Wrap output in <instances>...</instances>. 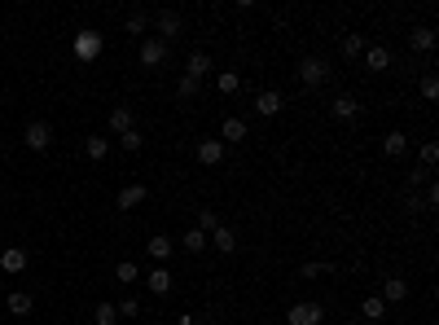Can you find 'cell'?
<instances>
[{
	"mask_svg": "<svg viewBox=\"0 0 439 325\" xmlns=\"http://www.w3.org/2000/svg\"><path fill=\"white\" fill-rule=\"evenodd\" d=\"M330 115H334L338 123H351L356 115H361V102H356L351 92H338V97H334V106H330Z\"/></svg>",
	"mask_w": 439,
	"mask_h": 325,
	"instance_id": "cell-10",
	"label": "cell"
},
{
	"mask_svg": "<svg viewBox=\"0 0 439 325\" xmlns=\"http://www.w3.org/2000/svg\"><path fill=\"white\" fill-rule=\"evenodd\" d=\"M281 106H286V97L277 92V88H264L255 97V115H264V119H272V115H281Z\"/></svg>",
	"mask_w": 439,
	"mask_h": 325,
	"instance_id": "cell-8",
	"label": "cell"
},
{
	"mask_svg": "<svg viewBox=\"0 0 439 325\" xmlns=\"http://www.w3.org/2000/svg\"><path fill=\"white\" fill-rule=\"evenodd\" d=\"M299 75H303V84H307V88H321V84H325V79H330L334 71H330V62H325V57H303Z\"/></svg>",
	"mask_w": 439,
	"mask_h": 325,
	"instance_id": "cell-4",
	"label": "cell"
},
{
	"mask_svg": "<svg viewBox=\"0 0 439 325\" xmlns=\"http://www.w3.org/2000/svg\"><path fill=\"white\" fill-rule=\"evenodd\" d=\"M141 145H145V137L137 132V127H132V132H123V137H119V150H127V154H137Z\"/></svg>",
	"mask_w": 439,
	"mask_h": 325,
	"instance_id": "cell-32",
	"label": "cell"
},
{
	"mask_svg": "<svg viewBox=\"0 0 439 325\" xmlns=\"http://www.w3.org/2000/svg\"><path fill=\"white\" fill-rule=\"evenodd\" d=\"M246 137H251V123L242 119V115H229V119L220 123V141L224 145H237V141H246Z\"/></svg>",
	"mask_w": 439,
	"mask_h": 325,
	"instance_id": "cell-7",
	"label": "cell"
},
{
	"mask_svg": "<svg viewBox=\"0 0 439 325\" xmlns=\"http://www.w3.org/2000/svg\"><path fill=\"white\" fill-rule=\"evenodd\" d=\"M154 27H158V40H162V44H172V40L185 31V18H181L176 9H162L158 18H154Z\"/></svg>",
	"mask_w": 439,
	"mask_h": 325,
	"instance_id": "cell-5",
	"label": "cell"
},
{
	"mask_svg": "<svg viewBox=\"0 0 439 325\" xmlns=\"http://www.w3.org/2000/svg\"><path fill=\"white\" fill-rule=\"evenodd\" d=\"M421 97H426V102H435V97H439V75L435 71L421 75Z\"/></svg>",
	"mask_w": 439,
	"mask_h": 325,
	"instance_id": "cell-31",
	"label": "cell"
},
{
	"mask_svg": "<svg viewBox=\"0 0 439 325\" xmlns=\"http://www.w3.org/2000/svg\"><path fill=\"white\" fill-rule=\"evenodd\" d=\"M211 71H216V67H211L207 53H189V62H185V79H193V84L202 88V79H207Z\"/></svg>",
	"mask_w": 439,
	"mask_h": 325,
	"instance_id": "cell-13",
	"label": "cell"
},
{
	"mask_svg": "<svg viewBox=\"0 0 439 325\" xmlns=\"http://www.w3.org/2000/svg\"><path fill=\"white\" fill-rule=\"evenodd\" d=\"M378 299H382V303H400V299H409V282L391 272V277L382 282V295H378Z\"/></svg>",
	"mask_w": 439,
	"mask_h": 325,
	"instance_id": "cell-19",
	"label": "cell"
},
{
	"mask_svg": "<svg viewBox=\"0 0 439 325\" xmlns=\"http://www.w3.org/2000/svg\"><path fill=\"white\" fill-rule=\"evenodd\" d=\"M115 282H123V286L141 282V268H137V259H123V264H115Z\"/></svg>",
	"mask_w": 439,
	"mask_h": 325,
	"instance_id": "cell-25",
	"label": "cell"
},
{
	"mask_svg": "<svg viewBox=\"0 0 439 325\" xmlns=\"http://www.w3.org/2000/svg\"><path fill=\"white\" fill-rule=\"evenodd\" d=\"M193 154H198V162H202V167H220V162H224V141H211V137H202Z\"/></svg>",
	"mask_w": 439,
	"mask_h": 325,
	"instance_id": "cell-9",
	"label": "cell"
},
{
	"mask_svg": "<svg viewBox=\"0 0 439 325\" xmlns=\"http://www.w3.org/2000/svg\"><path fill=\"white\" fill-rule=\"evenodd\" d=\"M22 141H27V150L44 154L48 145H53V123H44V119H31V123L22 127Z\"/></svg>",
	"mask_w": 439,
	"mask_h": 325,
	"instance_id": "cell-3",
	"label": "cell"
},
{
	"mask_svg": "<svg viewBox=\"0 0 439 325\" xmlns=\"http://www.w3.org/2000/svg\"><path fill=\"white\" fill-rule=\"evenodd\" d=\"M365 67L369 71H386V67H391V48H386V44H365Z\"/></svg>",
	"mask_w": 439,
	"mask_h": 325,
	"instance_id": "cell-16",
	"label": "cell"
},
{
	"mask_svg": "<svg viewBox=\"0 0 439 325\" xmlns=\"http://www.w3.org/2000/svg\"><path fill=\"white\" fill-rule=\"evenodd\" d=\"M0 268H5V272H22V268H27V251H22V247L0 251Z\"/></svg>",
	"mask_w": 439,
	"mask_h": 325,
	"instance_id": "cell-22",
	"label": "cell"
},
{
	"mask_svg": "<svg viewBox=\"0 0 439 325\" xmlns=\"http://www.w3.org/2000/svg\"><path fill=\"white\" fill-rule=\"evenodd\" d=\"M92 321H97V325H115V321H119V312H115V303H97V312H92Z\"/></svg>",
	"mask_w": 439,
	"mask_h": 325,
	"instance_id": "cell-30",
	"label": "cell"
},
{
	"mask_svg": "<svg viewBox=\"0 0 439 325\" xmlns=\"http://www.w3.org/2000/svg\"><path fill=\"white\" fill-rule=\"evenodd\" d=\"M162 62H167V44H162L158 36H145L141 40V67H162Z\"/></svg>",
	"mask_w": 439,
	"mask_h": 325,
	"instance_id": "cell-6",
	"label": "cell"
},
{
	"mask_svg": "<svg viewBox=\"0 0 439 325\" xmlns=\"http://www.w3.org/2000/svg\"><path fill=\"white\" fill-rule=\"evenodd\" d=\"M220 224H224V220L216 216V211H211V207H202V211H198V224H193V229H202V233H211V229H220Z\"/></svg>",
	"mask_w": 439,
	"mask_h": 325,
	"instance_id": "cell-28",
	"label": "cell"
},
{
	"mask_svg": "<svg viewBox=\"0 0 439 325\" xmlns=\"http://www.w3.org/2000/svg\"><path fill=\"white\" fill-rule=\"evenodd\" d=\"M145 251H150L154 264H167V259L176 255V242H172V237H162V233H154L150 242H145Z\"/></svg>",
	"mask_w": 439,
	"mask_h": 325,
	"instance_id": "cell-15",
	"label": "cell"
},
{
	"mask_svg": "<svg viewBox=\"0 0 439 325\" xmlns=\"http://www.w3.org/2000/svg\"><path fill=\"white\" fill-rule=\"evenodd\" d=\"M216 88H220L224 97H233V92L242 88V75H237V71H220V75H216Z\"/></svg>",
	"mask_w": 439,
	"mask_h": 325,
	"instance_id": "cell-26",
	"label": "cell"
},
{
	"mask_svg": "<svg viewBox=\"0 0 439 325\" xmlns=\"http://www.w3.org/2000/svg\"><path fill=\"white\" fill-rule=\"evenodd\" d=\"M145 286H150V295H158V299H167L172 295V268L167 264H158L150 277H145Z\"/></svg>",
	"mask_w": 439,
	"mask_h": 325,
	"instance_id": "cell-14",
	"label": "cell"
},
{
	"mask_svg": "<svg viewBox=\"0 0 439 325\" xmlns=\"http://www.w3.org/2000/svg\"><path fill=\"white\" fill-rule=\"evenodd\" d=\"M361 53H365V36H356V31L343 36V57H361Z\"/></svg>",
	"mask_w": 439,
	"mask_h": 325,
	"instance_id": "cell-29",
	"label": "cell"
},
{
	"mask_svg": "<svg viewBox=\"0 0 439 325\" xmlns=\"http://www.w3.org/2000/svg\"><path fill=\"white\" fill-rule=\"evenodd\" d=\"M84 154H88L92 162H102V158L110 154V141H106V137H88V141H84Z\"/></svg>",
	"mask_w": 439,
	"mask_h": 325,
	"instance_id": "cell-27",
	"label": "cell"
},
{
	"mask_svg": "<svg viewBox=\"0 0 439 325\" xmlns=\"http://www.w3.org/2000/svg\"><path fill=\"white\" fill-rule=\"evenodd\" d=\"M176 325H202V321H198V317H189V312H185V317H176Z\"/></svg>",
	"mask_w": 439,
	"mask_h": 325,
	"instance_id": "cell-38",
	"label": "cell"
},
{
	"mask_svg": "<svg viewBox=\"0 0 439 325\" xmlns=\"http://www.w3.org/2000/svg\"><path fill=\"white\" fill-rule=\"evenodd\" d=\"M286 325H325V303H316V299H299V303H290Z\"/></svg>",
	"mask_w": 439,
	"mask_h": 325,
	"instance_id": "cell-1",
	"label": "cell"
},
{
	"mask_svg": "<svg viewBox=\"0 0 439 325\" xmlns=\"http://www.w3.org/2000/svg\"><path fill=\"white\" fill-rule=\"evenodd\" d=\"M145 31H150V13H132L127 18V36H145Z\"/></svg>",
	"mask_w": 439,
	"mask_h": 325,
	"instance_id": "cell-33",
	"label": "cell"
},
{
	"mask_svg": "<svg viewBox=\"0 0 439 325\" xmlns=\"http://www.w3.org/2000/svg\"><path fill=\"white\" fill-rule=\"evenodd\" d=\"M330 272V264H321V259H307L303 264V277H325Z\"/></svg>",
	"mask_w": 439,
	"mask_h": 325,
	"instance_id": "cell-37",
	"label": "cell"
},
{
	"mask_svg": "<svg viewBox=\"0 0 439 325\" xmlns=\"http://www.w3.org/2000/svg\"><path fill=\"white\" fill-rule=\"evenodd\" d=\"M176 97H181V102H193V97H198V84L181 75V84H176Z\"/></svg>",
	"mask_w": 439,
	"mask_h": 325,
	"instance_id": "cell-35",
	"label": "cell"
},
{
	"mask_svg": "<svg viewBox=\"0 0 439 325\" xmlns=\"http://www.w3.org/2000/svg\"><path fill=\"white\" fill-rule=\"evenodd\" d=\"M255 325H268V321H255Z\"/></svg>",
	"mask_w": 439,
	"mask_h": 325,
	"instance_id": "cell-39",
	"label": "cell"
},
{
	"mask_svg": "<svg viewBox=\"0 0 439 325\" xmlns=\"http://www.w3.org/2000/svg\"><path fill=\"white\" fill-rule=\"evenodd\" d=\"M207 242H211V251H220V255H233V251H237V233L229 229V224L211 229V233H207Z\"/></svg>",
	"mask_w": 439,
	"mask_h": 325,
	"instance_id": "cell-12",
	"label": "cell"
},
{
	"mask_svg": "<svg viewBox=\"0 0 439 325\" xmlns=\"http://www.w3.org/2000/svg\"><path fill=\"white\" fill-rule=\"evenodd\" d=\"M145 198H150V189H145V185H137V181H132V185H123V189H119V198H115V207H119V211H137V207H141Z\"/></svg>",
	"mask_w": 439,
	"mask_h": 325,
	"instance_id": "cell-11",
	"label": "cell"
},
{
	"mask_svg": "<svg viewBox=\"0 0 439 325\" xmlns=\"http://www.w3.org/2000/svg\"><path fill=\"white\" fill-rule=\"evenodd\" d=\"M5 307H9V317H31L36 312V299H31L27 290H13V295L5 299Z\"/></svg>",
	"mask_w": 439,
	"mask_h": 325,
	"instance_id": "cell-20",
	"label": "cell"
},
{
	"mask_svg": "<svg viewBox=\"0 0 439 325\" xmlns=\"http://www.w3.org/2000/svg\"><path fill=\"white\" fill-rule=\"evenodd\" d=\"M71 48H75V57H79V62H97V57H102V48H106V40L97 36L92 27H84V31H75Z\"/></svg>",
	"mask_w": 439,
	"mask_h": 325,
	"instance_id": "cell-2",
	"label": "cell"
},
{
	"mask_svg": "<svg viewBox=\"0 0 439 325\" xmlns=\"http://www.w3.org/2000/svg\"><path fill=\"white\" fill-rule=\"evenodd\" d=\"M382 154L386 158H404V154H409V132H400V127H396V132H386L382 137Z\"/></svg>",
	"mask_w": 439,
	"mask_h": 325,
	"instance_id": "cell-18",
	"label": "cell"
},
{
	"mask_svg": "<svg viewBox=\"0 0 439 325\" xmlns=\"http://www.w3.org/2000/svg\"><path fill=\"white\" fill-rule=\"evenodd\" d=\"M435 162H439V145H435V141H426V145H421V167L431 172Z\"/></svg>",
	"mask_w": 439,
	"mask_h": 325,
	"instance_id": "cell-34",
	"label": "cell"
},
{
	"mask_svg": "<svg viewBox=\"0 0 439 325\" xmlns=\"http://www.w3.org/2000/svg\"><path fill=\"white\" fill-rule=\"evenodd\" d=\"M361 317L373 321V325H382V321H386V303H382L378 295H365V299H361Z\"/></svg>",
	"mask_w": 439,
	"mask_h": 325,
	"instance_id": "cell-21",
	"label": "cell"
},
{
	"mask_svg": "<svg viewBox=\"0 0 439 325\" xmlns=\"http://www.w3.org/2000/svg\"><path fill=\"white\" fill-rule=\"evenodd\" d=\"M132 127H137V115H132V106H115V110H110V132H115V137L132 132Z\"/></svg>",
	"mask_w": 439,
	"mask_h": 325,
	"instance_id": "cell-17",
	"label": "cell"
},
{
	"mask_svg": "<svg viewBox=\"0 0 439 325\" xmlns=\"http://www.w3.org/2000/svg\"><path fill=\"white\" fill-rule=\"evenodd\" d=\"M409 44L417 48V53H431V48H435V27H413Z\"/></svg>",
	"mask_w": 439,
	"mask_h": 325,
	"instance_id": "cell-24",
	"label": "cell"
},
{
	"mask_svg": "<svg viewBox=\"0 0 439 325\" xmlns=\"http://www.w3.org/2000/svg\"><path fill=\"white\" fill-rule=\"evenodd\" d=\"M115 312H119V317H141V303H137L132 295H127L123 303H115Z\"/></svg>",
	"mask_w": 439,
	"mask_h": 325,
	"instance_id": "cell-36",
	"label": "cell"
},
{
	"mask_svg": "<svg viewBox=\"0 0 439 325\" xmlns=\"http://www.w3.org/2000/svg\"><path fill=\"white\" fill-rule=\"evenodd\" d=\"M0 189H5V181H0Z\"/></svg>",
	"mask_w": 439,
	"mask_h": 325,
	"instance_id": "cell-40",
	"label": "cell"
},
{
	"mask_svg": "<svg viewBox=\"0 0 439 325\" xmlns=\"http://www.w3.org/2000/svg\"><path fill=\"white\" fill-rule=\"evenodd\" d=\"M211 247V242H207V233L202 229H185V237H181V251H189V255H202Z\"/></svg>",
	"mask_w": 439,
	"mask_h": 325,
	"instance_id": "cell-23",
	"label": "cell"
}]
</instances>
